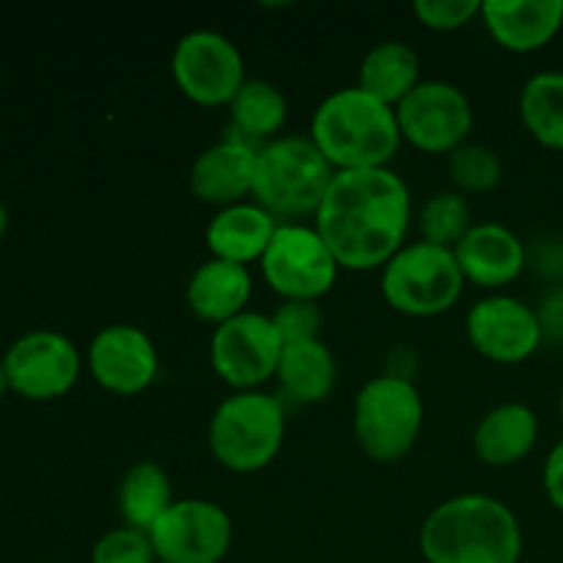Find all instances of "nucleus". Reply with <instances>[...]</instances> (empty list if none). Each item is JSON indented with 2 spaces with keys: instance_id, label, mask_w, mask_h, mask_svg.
Segmentation results:
<instances>
[{
  "instance_id": "nucleus-1",
  "label": "nucleus",
  "mask_w": 563,
  "mask_h": 563,
  "mask_svg": "<svg viewBox=\"0 0 563 563\" xmlns=\"http://www.w3.org/2000/svg\"><path fill=\"white\" fill-rule=\"evenodd\" d=\"M410 220V187L394 168L335 170L313 229L341 267L366 273L385 267L405 247Z\"/></svg>"
},
{
  "instance_id": "nucleus-19",
  "label": "nucleus",
  "mask_w": 563,
  "mask_h": 563,
  "mask_svg": "<svg viewBox=\"0 0 563 563\" xmlns=\"http://www.w3.org/2000/svg\"><path fill=\"white\" fill-rule=\"evenodd\" d=\"M253 278L245 264L223 262V258H207L198 264L196 273L187 280V306L201 322L223 324L229 319L247 311Z\"/></svg>"
},
{
  "instance_id": "nucleus-23",
  "label": "nucleus",
  "mask_w": 563,
  "mask_h": 563,
  "mask_svg": "<svg viewBox=\"0 0 563 563\" xmlns=\"http://www.w3.org/2000/svg\"><path fill=\"white\" fill-rule=\"evenodd\" d=\"M418 82H421V58L410 44L399 38L374 44L363 55L361 69H357V88L390 108H396Z\"/></svg>"
},
{
  "instance_id": "nucleus-24",
  "label": "nucleus",
  "mask_w": 563,
  "mask_h": 563,
  "mask_svg": "<svg viewBox=\"0 0 563 563\" xmlns=\"http://www.w3.org/2000/svg\"><path fill=\"white\" fill-rule=\"evenodd\" d=\"M119 515L126 528L152 533V528L163 520L165 511L176 504L174 484L163 465L152 460L135 462L126 467L119 482Z\"/></svg>"
},
{
  "instance_id": "nucleus-25",
  "label": "nucleus",
  "mask_w": 563,
  "mask_h": 563,
  "mask_svg": "<svg viewBox=\"0 0 563 563\" xmlns=\"http://www.w3.org/2000/svg\"><path fill=\"white\" fill-rule=\"evenodd\" d=\"M231 124L240 132L242 141H275L280 137L286 119H289V102L275 82L247 77L236 97L229 102Z\"/></svg>"
},
{
  "instance_id": "nucleus-2",
  "label": "nucleus",
  "mask_w": 563,
  "mask_h": 563,
  "mask_svg": "<svg viewBox=\"0 0 563 563\" xmlns=\"http://www.w3.org/2000/svg\"><path fill=\"white\" fill-rule=\"evenodd\" d=\"M418 544L427 563H522V528L509 504L465 493L434 506Z\"/></svg>"
},
{
  "instance_id": "nucleus-6",
  "label": "nucleus",
  "mask_w": 563,
  "mask_h": 563,
  "mask_svg": "<svg viewBox=\"0 0 563 563\" xmlns=\"http://www.w3.org/2000/svg\"><path fill=\"white\" fill-rule=\"evenodd\" d=\"M352 429L363 454L374 462H399L418 443L423 429V399L405 374L372 377L355 396Z\"/></svg>"
},
{
  "instance_id": "nucleus-27",
  "label": "nucleus",
  "mask_w": 563,
  "mask_h": 563,
  "mask_svg": "<svg viewBox=\"0 0 563 563\" xmlns=\"http://www.w3.org/2000/svg\"><path fill=\"white\" fill-rule=\"evenodd\" d=\"M473 229V212L465 192L440 190L432 192L418 209V231L423 242L451 247L460 245L462 236Z\"/></svg>"
},
{
  "instance_id": "nucleus-22",
  "label": "nucleus",
  "mask_w": 563,
  "mask_h": 563,
  "mask_svg": "<svg viewBox=\"0 0 563 563\" xmlns=\"http://www.w3.org/2000/svg\"><path fill=\"white\" fill-rule=\"evenodd\" d=\"M275 379L297 405H319L333 394L339 379L333 350L322 339L291 341L284 346Z\"/></svg>"
},
{
  "instance_id": "nucleus-35",
  "label": "nucleus",
  "mask_w": 563,
  "mask_h": 563,
  "mask_svg": "<svg viewBox=\"0 0 563 563\" xmlns=\"http://www.w3.org/2000/svg\"><path fill=\"white\" fill-rule=\"evenodd\" d=\"M5 390H11V388H9V377H5L3 361H0V399H3V396H5Z\"/></svg>"
},
{
  "instance_id": "nucleus-12",
  "label": "nucleus",
  "mask_w": 563,
  "mask_h": 563,
  "mask_svg": "<svg viewBox=\"0 0 563 563\" xmlns=\"http://www.w3.org/2000/svg\"><path fill=\"white\" fill-rule=\"evenodd\" d=\"M401 137L427 154H451L467 143L473 130V104L449 80H421L396 104Z\"/></svg>"
},
{
  "instance_id": "nucleus-10",
  "label": "nucleus",
  "mask_w": 563,
  "mask_h": 563,
  "mask_svg": "<svg viewBox=\"0 0 563 563\" xmlns=\"http://www.w3.org/2000/svg\"><path fill=\"white\" fill-rule=\"evenodd\" d=\"M284 339L273 317L242 311L240 317L218 324L209 339V361L214 374L234 390H262L278 372Z\"/></svg>"
},
{
  "instance_id": "nucleus-13",
  "label": "nucleus",
  "mask_w": 563,
  "mask_h": 563,
  "mask_svg": "<svg viewBox=\"0 0 563 563\" xmlns=\"http://www.w3.org/2000/svg\"><path fill=\"white\" fill-rule=\"evenodd\" d=\"M148 537L163 563H220L234 542V522L214 500L185 498L165 511Z\"/></svg>"
},
{
  "instance_id": "nucleus-36",
  "label": "nucleus",
  "mask_w": 563,
  "mask_h": 563,
  "mask_svg": "<svg viewBox=\"0 0 563 563\" xmlns=\"http://www.w3.org/2000/svg\"><path fill=\"white\" fill-rule=\"evenodd\" d=\"M559 412H561V418H563V385H561V396H559Z\"/></svg>"
},
{
  "instance_id": "nucleus-18",
  "label": "nucleus",
  "mask_w": 563,
  "mask_h": 563,
  "mask_svg": "<svg viewBox=\"0 0 563 563\" xmlns=\"http://www.w3.org/2000/svg\"><path fill=\"white\" fill-rule=\"evenodd\" d=\"M489 36L511 53H537L563 27V0H484Z\"/></svg>"
},
{
  "instance_id": "nucleus-34",
  "label": "nucleus",
  "mask_w": 563,
  "mask_h": 563,
  "mask_svg": "<svg viewBox=\"0 0 563 563\" xmlns=\"http://www.w3.org/2000/svg\"><path fill=\"white\" fill-rule=\"evenodd\" d=\"M9 223H11L9 207H5L3 198H0V242H3L5 234H9Z\"/></svg>"
},
{
  "instance_id": "nucleus-14",
  "label": "nucleus",
  "mask_w": 563,
  "mask_h": 563,
  "mask_svg": "<svg viewBox=\"0 0 563 563\" xmlns=\"http://www.w3.org/2000/svg\"><path fill=\"white\" fill-rule=\"evenodd\" d=\"M467 341L495 363H522L542 346L544 330L537 308L511 295H487L465 317Z\"/></svg>"
},
{
  "instance_id": "nucleus-30",
  "label": "nucleus",
  "mask_w": 563,
  "mask_h": 563,
  "mask_svg": "<svg viewBox=\"0 0 563 563\" xmlns=\"http://www.w3.org/2000/svg\"><path fill=\"white\" fill-rule=\"evenodd\" d=\"M273 324L278 328L284 344L319 339L324 324V313L317 300H280V306L275 308L273 313Z\"/></svg>"
},
{
  "instance_id": "nucleus-29",
  "label": "nucleus",
  "mask_w": 563,
  "mask_h": 563,
  "mask_svg": "<svg viewBox=\"0 0 563 563\" xmlns=\"http://www.w3.org/2000/svg\"><path fill=\"white\" fill-rule=\"evenodd\" d=\"M91 563H157V553L146 531L121 526L97 539Z\"/></svg>"
},
{
  "instance_id": "nucleus-4",
  "label": "nucleus",
  "mask_w": 563,
  "mask_h": 563,
  "mask_svg": "<svg viewBox=\"0 0 563 563\" xmlns=\"http://www.w3.org/2000/svg\"><path fill=\"white\" fill-rule=\"evenodd\" d=\"M335 168L306 135H280L258 148L253 198L278 223L317 214Z\"/></svg>"
},
{
  "instance_id": "nucleus-37",
  "label": "nucleus",
  "mask_w": 563,
  "mask_h": 563,
  "mask_svg": "<svg viewBox=\"0 0 563 563\" xmlns=\"http://www.w3.org/2000/svg\"><path fill=\"white\" fill-rule=\"evenodd\" d=\"M157 563H163V561H157Z\"/></svg>"
},
{
  "instance_id": "nucleus-8",
  "label": "nucleus",
  "mask_w": 563,
  "mask_h": 563,
  "mask_svg": "<svg viewBox=\"0 0 563 563\" xmlns=\"http://www.w3.org/2000/svg\"><path fill=\"white\" fill-rule=\"evenodd\" d=\"M339 258L313 225L278 223L262 256V275L280 300H319L339 278Z\"/></svg>"
},
{
  "instance_id": "nucleus-31",
  "label": "nucleus",
  "mask_w": 563,
  "mask_h": 563,
  "mask_svg": "<svg viewBox=\"0 0 563 563\" xmlns=\"http://www.w3.org/2000/svg\"><path fill=\"white\" fill-rule=\"evenodd\" d=\"M412 14L432 31H456L482 14V0H416Z\"/></svg>"
},
{
  "instance_id": "nucleus-33",
  "label": "nucleus",
  "mask_w": 563,
  "mask_h": 563,
  "mask_svg": "<svg viewBox=\"0 0 563 563\" xmlns=\"http://www.w3.org/2000/svg\"><path fill=\"white\" fill-rule=\"evenodd\" d=\"M539 319H542L544 335H555L563 339V291L561 295H550L539 308Z\"/></svg>"
},
{
  "instance_id": "nucleus-9",
  "label": "nucleus",
  "mask_w": 563,
  "mask_h": 563,
  "mask_svg": "<svg viewBox=\"0 0 563 563\" xmlns=\"http://www.w3.org/2000/svg\"><path fill=\"white\" fill-rule=\"evenodd\" d=\"M170 75L179 91L203 108L229 104L247 80L240 47L212 27H198L176 42Z\"/></svg>"
},
{
  "instance_id": "nucleus-20",
  "label": "nucleus",
  "mask_w": 563,
  "mask_h": 563,
  "mask_svg": "<svg viewBox=\"0 0 563 563\" xmlns=\"http://www.w3.org/2000/svg\"><path fill=\"white\" fill-rule=\"evenodd\" d=\"M275 229H278V220L256 201L231 203V207L218 209L209 220L207 247L212 258L247 267L251 262H262Z\"/></svg>"
},
{
  "instance_id": "nucleus-32",
  "label": "nucleus",
  "mask_w": 563,
  "mask_h": 563,
  "mask_svg": "<svg viewBox=\"0 0 563 563\" xmlns=\"http://www.w3.org/2000/svg\"><path fill=\"white\" fill-rule=\"evenodd\" d=\"M542 484L550 504L563 515V440H559V443L550 449L548 462H544L542 471Z\"/></svg>"
},
{
  "instance_id": "nucleus-28",
  "label": "nucleus",
  "mask_w": 563,
  "mask_h": 563,
  "mask_svg": "<svg viewBox=\"0 0 563 563\" xmlns=\"http://www.w3.org/2000/svg\"><path fill=\"white\" fill-rule=\"evenodd\" d=\"M451 185L460 192H489L504 179V163L487 143H462L445 159Z\"/></svg>"
},
{
  "instance_id": "nucleus-7",
  "label": "nucleus",
  "mask_w": 563,
  "mask_h": 563,
  "mask_svg": "<svg viewBox=\"0 0 563 563\" xmlns=\"http://www.w3.org/2000/svg\"><path fill=\"white\" fill-rule=\"evenodd\" d=\"M465 275L451 247L410 242L383 267L379 289L394 311L427 319L456 306L465 289Z\"/></svg>"
},
{
  "instance_id": "nucleus-11",
  "label": "nucleus",
  "mask_w": 563,
  "mask_h": 563,
  "mask_svg": "<svg viewBox=\"0 0 563 563\" xmlns=\"http://www.w3.org/2000/svg\"><path fill=\"white\" fill-rule=\"evenodd\" d=\"M9 388L27 401H53L69 394L82 372L75 341L58 330H27L3 355Z\"/></svg>"
},
{
  "instance_id": "nucleus-15",
  "label": "nucleus",
  "mask_w": 563,
  "mask_h": 563,
  "mask_svg": "<svg viewBox=\"0 0 563 563\" xmlns=\"http://www.w3.org/2000/svg\"><path fill=\"white\" fill-rule=\"evenodd\" d=\"M91 377L115 396H137L157 379L159 355L152 335L135 324H108L86 352Z\"/></svg>"
},
{
  "instance_id": "nucleus-17",
  "label": "nucleus",
  "mask_w": 563,
  "mask_h": 563,
  "mask_svg": "<svg viewBox=\"0 0 563 563\" xmlns=\"http://www.w3.org/2000/svg\"><path fill=\"white\" fill-rule=\"evenodd\" d=\"M454 256L465 280L484 289L511 284L520 278L528 264L526 242L504 223H493V220L473 223V229L454 247Z\"/></svg>"
},
{
  "instance_id": "nucleus-26",
  "label": "nucleus",
  "mask_w": 563,
  "mask_h": 563,
  "mask_svg": "<svg viewBox=\"0 0 563 563\" xmlns=\"http://www.w3.org/2000/svg\"><path fill=\"white\" fill-rule=\"evenodd\" d=\"M520 119L533 141L563 152V71H537L520 91Z\"/></svg>"
},
{
  "instance_id": "nucleus-3",
  "label": "nucleus",
  "mask_w": 563,
  "mask_h": 563,
  "mask_svg": "<svg viewBox=\"0 0 563 563\" xmlns=\"http://www.w3.org/2000/svg\"><path fill=\"white\" fill-rule=\"evenodd\" d=\"M311 137L335 170L390 168L401 146L396 108L363 88H335L311 115Z\"/></svg>"
},
{
  "instance_id": "nucleus-5",
  "label": "nucleus",
  "mask_w": 563,
  "mask_h": 563,
  "mask_svg": "<svg viewBox=\"0 0 563 563\" xmlns=\"http://www.w3.org/2000/svg\"><path fill=\"white\" fill-rule=\"evenodd\" d=\"M284 401L264 390H234L209 421V451L231 473L264 471L284 449Z\"/></svg>"
},
{
  "instance_id": "nucleus-16",
  "label": "nucleus",
  "mask_w": 563,
  "mask_h": 563,
  "mask_svg": "<svg viewBox=\"0 0 563 563\" xmlns=\"http://www.w3.org/2000/svg\"><path fill=\"white\" fill-rule=\"evenodd\" d=\"M258 148L242 137L212 143L196 157L190 168V190L203 203L223 209L253 196Z\"/></svg>"
},
{
  "instance_id": "nucleus-21",
  "label": "nucleus",
  "mask_w": 563,
  "mask_h": 563,
  "mask_svg": "<svg viewBox=\"0 0 563 563\" xmlns=\"http://www.w3.org/2000/svg\"><path fill=\"white\" fill-rule=\"evenodd\" d=\"M539 440V416L522 401H504L478 421L473 451L489 467H509L526 460Z\"/></svg>"
}]
</instances>
